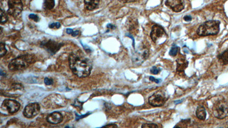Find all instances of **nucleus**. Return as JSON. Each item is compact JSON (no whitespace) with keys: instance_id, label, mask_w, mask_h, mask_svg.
Masks as SVG:
<instances>
[{"instance_id":"obj_32","label":"nucleus","mask_w":228,"mask_h":128,"mask_svg":"<svg viewBox=\"0 0 228 128\" xmlns=\"http://www.w3.org/2000/svg\"><path fill=\"white\" fill-rule=\"evenodd\" d=\"M107 29H112V30H113V29H114L115 28V26H114L113 25H112V24H108L107 25Z\"/></svg>"},{"instance_id":"obj_2","label":"nucleus","mask_w":228,"mask_h":128,"mask_svg":"<svg viewBox=\"0 0 228 128\" xmlns=\"http://www.w3.org/2000/svg\"><path fill=\"white\" fill-rule=\"evenodd\" d=\"M35 56L33 55H21L13 59L9 63L8 68L12 71H17L25 70L31 64L35 62Z\"/></svg>"},{"instance_id":"obj_31","label":"nucleus","mask_w":228,"mask_h":128,"mask_svg":"<svg viewBox=\"0 0 228 128\" xmlns=\"http://www.w3.org/2000/svg\"><path fill=\"white\" fill-rule=\"evenodd\" d=\"M73 32L74 30L73 29H66V33L68 34L71 35L73 33Z\"/></svg>"},{"instance_id":"obj_24","label":"nucleus","mask_w":228,"mask_h":128,"mask_svg":"<svg viewBox=\"0 0 228 128\" xmlns=\"http://www.w3.org/2000/svg\"><path fill=\"white\" fill-rule=\"evenodd\" d=\"M160 71H161V70L159 69L157 67L154 66L151 68L150 71H151V74H154V75H158L160 72Z\"/></svg>"},{"instance_id":"obj_11","label":"nucleus","mask_w":228,"mask_h":128,"mask_svg":"<svg viewBox=\"0 0 228 128\" xmlns=\"http://www.w3.org/2000/svg\"><path fill=\"white\" fill-rule=\"evenodd\" d=\"M166 5L170 8L174 12L179 13L184 9V3L183 0H166Z\"/></svg>"},{"instance_id":"obj_21","label":"nucleus","mask_w":228,"mask_h":128,"mask_svg":"<svg viewBox=\"0 0 228 128\" xmlns=\"http://www.w3.org/2000/svg\"><path fill=\"white\" fill-rule=\"evenodd\" d=\"M180 50V47L176 46H173L171 47L169 54L172 56H175L176 55L178 54V52Z\"/></svg>"},{"instance_id":"obj_28","label":"nucleus","mask_w":228,"mask_h":128,"mask_svg":"<svg viewBox=\"0 0 228 128\" xmlns=\"http://www.w3.org/2000/svg\"><path fill=\"white\" fill-rule=\"evenodd\" d=\"M150 80L151 81V82H155V83H157V84H158V83H160V82H162V80L155 79V78H154V77H153V76H150Z\"/></svg>"},{"instance_id":"obj_15","label":"nucleus","mask_w":228,"mask_h":128,"mask_svg":"<svg viewBox=\"0 0 228 128\" xmlns=\"http://www.w3.org/2000/svg\"><path fill=\"white\" fill-rule=\"evenodd\" d=\"M177 62V71L184 72V70L188 66V62L186 59L180 58L176 60Z\"/></svg>"},{"instance_id":"obj_6","label":"nucleus","mask_w":228,"mask_h":128,"mask_svg":"<svg viewBox=\"0 0 228 128\" xmlns=\"http://www.w3.org/2000/svg\"><path fill=\"white\" fill-rule=\"evenodd\" d=\"M8 13L13 17L19 16L23 10L22 0H8Z\"/></svg>"},{"instance_id":"obj_14","label":"nucleus","mask_w":228,"mask_h":128,"mask_svg":"<svg viewBox=\"0 0 228 128\" xmlns=\"http://www.w3.org/2000/svg\"><path fill=\"white\" fill-rule=\"evenodd\" d=\"M86 9L93 11L98 8L100 0H84Z\"/></svg>"},{"instance_id":"obj_17","label":"nucleus","mask_w":228,"mask_h":128,"mask_svg":"<svg viewBox=\"0 0 228 128\" xmlns=\"http://www.w3.org/2000/svg\"><path fill=\"white\" fill-rule=\"evenodd\" d=\"M218 59L219 62L222 65H227L228 64V50L224 51L220 54L218 55Z\"/></svg>"},{"instance_id":"obj_25","label":"nucleus","mask_w":228,"mask_h":128,"mask_svg":"<svg viewBox=\"0 0 228 128\" xmlns=\"http://www.w3.org/2000/svg\"><path fill=\"white\" fill-rule=\"evenodd\" d=\"M29 17L30 19L34 21L35 22H38L39 21V18L38 16H37V14H30L29 16Z\"/></svg>"},{"instance_id":"obj_13","label":"nucleus","mask_w":228,"mask_h":128,"mask_svg":"<svg viewBox=\"0 0 228 128\" xmlns=\"http://www.w3.org/2000/svg\"><path fill=\"white\" fill-rule=\"evenodd\" d=\"M48 122L52 124H58L63 121L62 114L58 112H54L49 114L46 118Z\"/></svg>"},{"instance_id":"obj_29","label":"nucleus","mask_w":228,"mask_h":128,"mask_svg":"<svg viewBox=\"0 0 228 128\" xmlns=\"http://www.w3.org/2000/svg\"><path fill=\"white\" fill-rule=\"evenodd\" d=\"M184 20H185L186 22H190L192 20V17L190 16L187 15L184 17Z\"/></svg>"},{"instance_id":"obj_30","label":"nucleus","mask_w":228,"mask_h":128,"mask_svg":"<svg viewBox=\"0 0 228 128\" xmlns=\"http://www.w3.org/2000/svg\"><path fill=\"white\" fill-rule=\"evenodd\" d=\"M103 128H118V126L116 124H108L103 126Z\"/></svg>"},{"instance_id":"obj_37","label":"nucleus","mask_w":228,"mask_h":128,"mask_svg":"<svg viewBox=\"0 0 228 128\" xmlns=\"http://www.w3.org/2000/svg\"><path fill=\"white\" fill-rule=\"evenodd\" d=\"M182 101H174V103L175 104H178V103H182Z\"/></svg>"},{"instance_id":"obj_16","label":"nucleus","mask_w":228,"mask_h":128,"mask_svg":"<svg viewBox=\"0 0 228 128\" xmlns=\"http://www.w3.org/2000/svg\"><path fill=\"white\" fill-rule=\"evenodd\" d=\"M196 114L197 118L200 120H205L206 117V112L205 109L202 106H198L196 109Z\"/></svg>"},{"instance_id":"obj_9","label":"nucleus","mask_w":228,"mask_h":128,"mask_svg":"<svg viewBox=\"0 0 228 128\" xmlns=\"http://www.w3.org/2000/svg\"><path fill=\"white\" fill-rule=\"evenodd\" d=\"M164 29L159 25H154L152 27L150 37L154 42L156 43L160 38L166 37Z\"/></svg>"},{"instance_id":"obj_26","label":"nucleus","mask_w":228,"mask_h":128,"mask_svg":"<svg viewBox=\"0 0 228 128\" xmlns=\"http://www.w3.org/2000/svg\"><path fill=\"white\" fill-rule=\"evenodd\" d=\"M44 82L46 85H52L53 84V80L51 78H45L44 79Z\"/></svg>"},{"instance_id":"obj_1","label":"nucleus","mask_w":228,"mask_h":128,"mask_svg":"<svg viewBox=\"0 0 228 128\" xmlns=\"http://www.w3.org/2000/svg\"><path fill=\"white\" fill-rule=\"evenodd\" d=\"M70 70L78 78H86L90 75L93 64L83 55L73 52L69 57Z\"/></svg>"},{"instance_id":"obj_33","label":"nucleus","mask_w":228,"mask_h":128,"mask_svg":"<svg viewBox=\"0 0 228 128\" xmlns=\"http://www.w3.org/2000/svg\"><path fill=\"white\" fill-rule=\"evenodd\" d=\"M79 34H80V32H79V31L76 30V31H74L73 33L71 34V35H72L73 37H76V36H77V35H79Z\"/></svg>"},{"instance_id":"obj_7","label":"nucleus","mask_w":228,"mask_h":128,"mask_svg":"<svg viewBox=\"0 0 228 128\" xmlns=\"http://www.w3.org/2000/svg\"><path fill=\"white\" fill-rule=\"evenodd\" d=\"M166 100V94L161 91L156 92L148 98L149 104L154 107H159L162 106L165 104Z\"/></svg>"},{"instance_id":"obj_5","label":"nucleus","mask_w":228,"mask_h":128,"mask_svg":"<svg viewBox=\"0 0 228 128\" xmlns=\"http://www.w3.org/2000/svg\"><path fill=\"white\" fill-rule=\"evenodd\" d=\"M63 46V43L58 42L51 39L43 41L40 45L41 47L46 50L51 55H54L57 53Z\"/></svg>"},{"instance_id":"obj_35","label":"nucleus","mask_w":228,"mask_h":128,"mask_svg":"<svg viewBox=\"0 0 228 128\" xmlns=\"http://www.w3.org/2000/svg\"><path fill=\"white\" fill-rule=\"evenodd\" d=\"M5 75H6L5 72H4L2 71V69H1V76H5Z\"/></svg>"},{"instance_id":"obj_20","label":"nucleus","mask_w":228,"mask_h":128,"mask_svg":"<svg viewBox=\"0 0 228 128\" xmlns=\"http://www.w3.org/2000/svg\"><path fill=\"white\" fill-rule=\"evenodd\" d=\"M0 12H1V23L4 24L8 21V14L2 9H0Z\"/></svg>"},{"instance_id":"obj_4","label":"nucleus","mask_w":228,"mask_h":128,"mask_svg":"<svg viewBox=\"0 0 228 128\" xmlns=\"http://www.w3.org/2000/svg\"><path fill=\"white\" fill-rule=\"evenodd\" d=\"M213 113L218 119H224L228 116V104L225 100H219L213 105Z\"/></svg>"},{"instance_id":"obj_10","label":"nucleus","mask_w":228,"mask_h":128,"mask_svg":"<svg viewBox=\"0 0 228 128\" xmlns=\"http://www.w3.org/2000/svg\"><path fill=\"white\" fill-rule=\"evenodd\" d=\"M20 107V104L18 101L10 99L5 100L2 104V109H4L10 114L17 112L19 111Z\"/></svg>"},{"instance_id":"obj_8","label":"nucleus","mask_w":228,"mask_h":128,"mask_svg":"<svg viewBox=\"0 0 228 128\" xmlns=\"http://www.w3.org/2000/svg\"><path fill=\"white\" fill-rule=\"evenodd\" d=\"M40 112V105L37 103H30L26 106L23 110V116L27 118L36 116Z\"/></svg>"},{"instance_id":"obj_23","label":"nucleus","mask_w":228,"mask_h":128,"mask_svg":"<svg viewBox=\"0 0 228 128\" xmlns=\"http://www.w3.org/2000/svg\"><path fill=\"white\" fill-rule=\"evenodd\" d=\"M142 128H158V125H156V124H154V123H145V124H143L142 125Z\"/></svg>"},{"instance_id":"obj_12","label":"nucleus","mask_w":228,"mask_h":128,"mask_svg":"<svg viewBox=\"0 0 228 128\" xmlns=\"http://www.w3.org/2000/svg\"><path fill=\"white\" fill-rule=\"evenodd\" d=\"M150 55L149 50L147 49H143L140 52H136L133 55L132 61L138 65L142 64L146 59H148Z\"/></svg>"},{"instance_id":"obj_36","label":"nucleus","mask_w":228,"mask_h":128,"mask_svg":"<svg viewBox=\"0 0 228 128\" xmlns=\"http://www.w3.org/2000/svg\"><path fill=\"white\" fill-rule=\"evenodd\" d=\"M119 1H122V2H128L132 1L133 0H119Z\"/></svg>"},{"instance_id":"obj_3","label":"nucleus","mask_w":228,"mask_h":128,"mask_svg":"<svg viewBox=\"0 0 228 128\" xmlns=\"http://www.w3.org/2000/svg\"><path fill=\"white\" fill-rule=\"evenodd\" d=\"M220 22L216 20H210L201 25L198 28L197 33L201 37L216 35L220 31Z\"/></svg>"},{"instance_id":"obj_19","label":"nucleus","mask_w":228,"mask_h":128,"mask_svg":"<svg viewBox=\"0 0 228 128\" xmlns=\"http://www.w3.org/2000/svg\"><path fill=\"white\" fill-rule=\"evenodd\" d=\"M190 122V119L187 120H182L178 124L174 126V128H186L189 125Z\"/></svg>"},{"instance_id":"obj_34","label":"nucleus","mask_w":228,"mask_h":128,"mask_svg":"<svg viewBox=\"0 0 228 128\" xmlns=\"http://www.w3.org/2000/svg\"><path fill=\"white\" fill-rule=\"evenodd\" d=\"M127 35L128 36V37L131 38L133 40V46H134V47H135V41H134V38L132 37V36L130 35V34H127Z\"/></svg>"},{"instance_id":"obj_22","label":"nucleus","mask_w":228,"mask_h":128,"mask_svg":"<svg viewBox=\"0 0 228 128\" xmlns=\"http://www.w3.org/2000/svg\"><path fill=\"white\" fill-rule=\"evenodd\" d=\"M0 50H0V57L2 58L5 56L7 52L6 48L5 47V45L4 43L1 42L0 43Z\"/></svg>"},{"instance_id":"obj_18","label":"nucleus","mask_w":228,"mask_h":128,"mask_svg":"<svg viewBox=\"0 0 228 128\" xmlns=\"http://www.w3.org/2000/svg\"><path fill=\"white\" fill-rule=\"evenodd\" d=\"M55 6V0H44L43 7L45 10H51Z\"/></svg>"},{"instance_id":"obj_27","label":"nucleus","mask_w":228,"mask_h":128,"mask_svg":"<svg viewBox=\"0 0 228 128\" xmlns=\"http://www.w3.org/2000/svg\"><path fill=\"white\" fill-rule=\"evenodd\" d=\"M61 27V24L59 22H56V23H51L49 25V27L51 29H54V28H56V29H59Z\"/></svg>"}]
</instances>
